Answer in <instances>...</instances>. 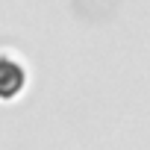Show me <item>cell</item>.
I'll return each mask as SVG.
<instances>
[{
  "mask_svg": "<svg viewBox=\"0 0 150 150\" xmlns=\"http://www.w3.org/2000/svg\"><path fill=\"white\" fill-rule=\"evenodd\" d=\"M27 83V74H24V65L12 56H0V100H12L21 94Z\"/></svg>",
  "mask_w": 150,
  "mask_h": 150,
  "instance_id": "1",
  "label": "cell"
}]
</instances>
